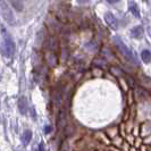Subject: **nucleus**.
I'll return each mask as SVG.
<instances>
[{"label": "nucleus", "instance_id": "1a4fd4ad", "mask_svg": "<svg viewBox=\"0 0 151 151\" xmlns=\"http://www.w3.org/2000/svg\"><path fill=\"white\" fill-rule=\"evenodd\" d=\"M129 12L135 16V17H140V10H139V7H137V5H136L135 2L131 1L129 4Z\"/></svg>", "mask_w": 151, "mask_h": 151}, {"label": "nucleus", "instance_id": "423d86ee", "mask_svg": "<svg viewBox=\"0 0 151 151\" xmlns=\"http://www.w3.org/2000/svg\"><path fill=\"white\" fill-rule=\"evenodd\" d=\"M18 110L22 115H25L27 111V101H26V98L23 96L18 100Z\"/></svg>", "mask_w": 151, "mask_h": 151}, {"label": "nucleus", "instance_id": "20e7f679", "mask_svg": "<svg viewBox=\"0 0 151 151\" xmlns=\"http://www.w3.org/2000/svg\"><path fill=\"white\" fill-rule=\"evenodd\" d=\"M45 60H47V64L49 65V67H55V66L57 65L58 57H57L56 51H51V50H47V49H45Z\"/></svg>", "mask_w": 151, "mask_h": 151}, {"label": "nucleus", "instance_id": "9b49d317", "mask_svg": "<svg viewBox=\"0 0 151 151\" xmlns=\"http://www.w3.org/2000/svg\"><path fill=\"white\" fill-rule=\"evenodd\" d=\"M13 5V7L15 8L17 12H22L23 10V4L21 0H9Z\"/></svg>", "mask_w": 151, "mask_h": 151}, {"label": "nucleus", "instance_id": "0eeeda50", "mask_svg": "<svg viewBox=\"0 0 151 151\" xmlns=\"http://www.w3.org/2000/svg\"><path fill=\"white\" fill-rule=\"evenodd\" d=\"M142 33H143V27H142L141 25L135 26V27H133V29L131 30V35H132L133 38H135V39L140 38V37L142 35Z\"/></svg>", "mask_w": 151, "mask_h": 151}, {"label": "nucleus", "instance_id": "2eb2a0df", "mask_svg": "<svg viewBox=\"0 0 151 151\" xmlns=\"http://www.w3.org/2000/svg\"><path fill=\"white\" fill-rule=\"evenodd\" d=\"M77 1H78L80 4H85V2H89L90 0H77Z\"/></svg>", "mask_w": 151, "mask_h": 151}, {"label": "nucleus", "instance_id": "f257e3e1", "mask_svg": "<svg viewBox=\"0 0 151 151\" xmlns=\"http://www.w3.org/2000/svg\"><path fill=\"white\" fill-rule=\"evenodd\" d=\"M0 15L5 19V22H7L9 25H15L16 24L15 16L13 14L12 8L9 7L4 0H0Z\"/></svg>", "mask_w": 151, "mask_h": 151}, {"label": "nucleus", "instance_id": "f03ea898", "mask_svg": "<svg viewBox=\"0 0 151 151\" xmlns=\"http://www.w3.org/2000/svg\"><path fill=\"white\" fill-rule=\"evenodd\" d=\"M2 35H4V50H5V55L7 57H13L16 50L14 40L5 30H2Z\"/></svg>", "mask_w": 151, "mask_h": 151}, {"label": "nucleus", "instance_id": "39448f33", "mask_svg": "<svg viewBox=\"0 0 151 151\" xmlns=\"http://www.w3.org/2000/svg\"><path fill=\"white\" fill-rule=\"evenodd\" d=\"M105 21H106L107 25H108L110 29L117 30V27H118V23H117V19H116V17H115V15H114L113 13L107 12L106 14H105Z\"/></svg>", "mask_w": 151, "mask_h": 151}, {"label": "nucleus", "instance_id": "7ed1b4c3", "mask_svg": "<svg viewBox=\"0 0 151 151\" xmlns=\"http://www.w3.org/2000/svg\"><path fill=\"white\" fill-rule=\"evenodd\" d=\"M115 40V43H116V47L118 48V50L121 51V53L125 57V58H127L129 59V61H131V63H134V64H136V59L135 57H134V55H133V52L131 51V49H129L127 45H125L123 41H122L119 38H115L114 39Z\"/></svg>", "mask_w": 151, "mask_h": 151}, {"label": "nucleus", "instance_id": "9d476101", "mask_svg": "<svg viewBox=\"0 0 151 151\" xmlns=\"http://www.w3.org/2000/svg\"><path fill=\"white\" fill-rule=\"evenodd\" d=\"M141 58H142L143 63L149 64L151 61V52L149 50H142V52H141Z\"/></svg>", "mask_w": 151, "mask_h": 151}, {"label": "nucleus", "instance_id": "4468645a", "mask_svg": "<svg viewBox=\"0 0 151 151\" xmlns=\"http://www.w3.org/2000/svg\"><path fill=\"white\" fill-rule=\"evenodd\" d=\"M109 4H116V2H118L119 0H107Z\"/></svg>", "mask_w": 151, "mask_h": 151}, {"label": "nucleus", "instance_id": "6e6552de", "mask_svg": "<svg viewBox=\"0 0 151 151\" xmlns=\"http://www.w3.org/2000/svg\"><path fill=\"white\" fill-rule=\"evenodd\" d=\"M31 139H32V131H30V129L24 131V133H23V135H22L23 144H24V145H27V144L31 142Z\"/></svg>", "mask_w": 151, "mask_h": 151}, {"label": "nucleus", "instance_id": "ddd939ff", "mask_svg": "<svg viewBox=\"0 0 151 151\" xmlns=\"http://www.w3.org/2000/svg\"><path fill=\"white\" fill-rule=\"evenodd\" d=\"M50 131H51V127L47 125V126H45V133H47V134H48V133H50Z\"/></svg>", "mask_w": 151, "mask_h": 151}, {"label": "nucleus", "instance_id": "f8f14e48", "mask_svg": "<svg viewBox=\"0 0 151 151\" xmlns=\"http://www.w3.org/2000/svg\"><path fill=\"white\" fill-rule=\"evenodd\" d=\"M38 151H45V143H43V142H40V144H39V147H38Z\"/></svg>", "mask_w": 151, "mask_h": 151}]
</instances>
